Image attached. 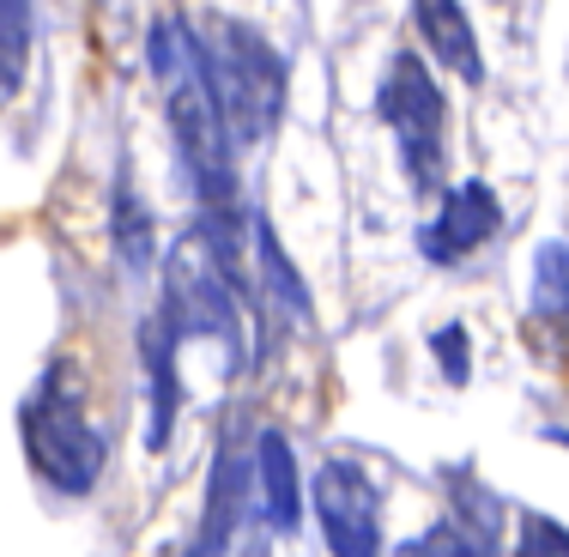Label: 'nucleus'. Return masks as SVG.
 I'll return each instance as SVG.
<instances>
[{"label":"nucleus","mask_w":569,"mask_h":557,"mask_svg":"<svg viewBox=\"0 0 569 557\" xmlns=\"http://www.w3.org/2000/svg\"><path fill=\"white\" fill-rule=\"evenodd\" d=\"M200 61H207L212 98L224 110L230 140H267L284 116V61L254 24L212 19L200 31Z\"/></svg>","instance_id":"f03ea898"},{"label":"nucleus","mask_w":569,"mask_h":557,"mask_svg":"<svg viewBox=\"0 0 569 557\" xmlns=\"http://www.w3.org/2000/svg\"><path fill=\"white\" fill-rule=\"evenodd\" d=\"M309 491L333 557H382V491L370 485V473L351 460H328Z\"/></svg>","instance_id":"423d86ee"},{"label":"nucleus","mask_w":569,"mask_h":557,"mask_svg":"<svg viewBox=\"0 0 569 557\" xmlns=\"http://www.w3.org/2000/svg\"><path fill=\"white\" fill-rule=\"evenodd\" d=\"M376 116H382L388 133L400 140L406 176L430 195V188L442 182V91L412 49L388 61V79H382V91H376Z\"/></svg>","instance_id":"39448f33"},{"label":"nucleus","mask_w":569,"mask_h":557,"mask_svg":"<svg viewBox=\"0 0 569 557\" xmlns=\"http://www.w3.org/2000/svg\"><path fill=\"white\" fill-rule=\"evenodd\" d=\"M395 557H491V539L467 534L460 521H442V527H430L425 539H406Z\"/></svg>","instance_id":"dca6fc26"},{"label":"nucleus","mask_w":569,"mask_h":557,"mask_svg":"<svg viewBox=\"0 0 569 557\" xmlns=\"http://www.w3.org/2000/svg\"><path fill=\"white\" fill-rule=\"evenodd\" d=\"M31 67V0H0V110L19 98Z\"/></svg>","instance_id":"f8f14e48"},{"label":"nucleus","mask_w":569,"mask_h":557,"mask_svg":"<svg viewBox=\"0 0 569 557\" xmlns=\"http://www.w3.org/2000/svg\"><path fill=\"white\" fill-rule=\"evenodd\" d=\"M158 557H194V546H170V551H158Z\"/></svg>","instance_id":"6ab92c4d"},{"label":"nucleus","mask_w":569,"mask_h":557,"mask_svg":"<svg viewBox=\"0 0 569 557\" xmlns=\"http://www.w3.org/2000/svg\"><path fill=\"white\" fill-rule=\"evenodd\" d=\"M146 61L164 79L170 133H176V152H182V170L194 182L200 207H237V165H230L237 140H230L224 110L212 98L207 61H200V31H188L182 19H158Z\"/></svg>","instance_id":"f257e3e1"},{"label":"nucleus","mask_w":569,"mask_h":557,"mask_svg":"<svg viewBox=\"0 0 569 557\" xmlns=\"http://www.w3.org/2000/svg\"><path fill=\"white\" fill-rule=\"evenodd\" d=\"M533 309L546 321L569 316V242H539V255H533Z\"/></svg>","instance_id":"4468645a"},{"label":"nucleus","mask_w":569,"mask_h":557,"mask_svg":"<svg viewBox=\"0 0 569 557\" xmlns=\"http://www.w3.org/2000/svg\"><path fill=\"white\" fill-rule=\"evenodd\" d=\"M515 557H569V527L551 515H521L515 527Z\"/></svg>","instance_id":"f3484780"},{"label":"nucleus","mask_w":569,"mask_h":557,"mask_svg":"<svg viewBox=\"0 0 569 557\" xmlns=\"http://www.w3.org/2000/svg\"><path fill=\"white\" fill-rule=\"evenodd\" d=\"M242 557H267V546H249V551H242Z\"/></svg>","instance_id":"aec40b11"},{"label":"nucleus","mask_w":569,"mask_h":557,"mask_svg":"<svg viewBox=\"0 0 569 557\" xmlns=\"http://www.w3.org/2000/svg\"><path fill=\"white\" fill-rule=\"evenodd\" d=\"M254 473H261V515L273 534H291L303 515V491H297V460L284 430H261L254 437Z\"/></svg>","instance_id":"9b49d317"},{"label":"nucleus","mask_w":569,"mask_h":557,"mask_svg":"<svg viewBox=\"0 0 569 557\" xmlns=\"http://www.w3.org/2000/svg\"><path fill=\"white\" fill-rule=\"evenodd\" d=\"M24 455H31V467L43 473L56 491H67V497L98 491L103 437L91 430L86 388H79V370L67 358L49 364L37 394L24 400Z\"/></svg>","instance_id":"7ed1b4c3"},{"label":"nucleus","mask_w":569,"mask_h":557,"mask_svg":"<svg viewBox=\"0 0 569 557\" xmlns=\"http://www.w3.org/2000/svg\"><path fill=\"white\" fill-rule=\"evenodd\" d=\"M497 230H503V207H497V195L485 182H460V188L442 195L437 219L418 230V249H425V261L455 267V261H467L472 249H485Z\"/></svg>","instance_id":"0eeeda50"},{"label":"nucleus","mask_w":569,"mask_h":557,"mask_svg":"<svg viewBox=\"0 0 569 557\" xmlns=\"http://www.w3.org/2000/svg\"><path fill=\"white\" fill-rule=\"evenodd\" d=\"M116 249L128 267H146L152 261V212L140 207V195H133L128 182L116 188Z\"/></svg>","instance_id":"2eb2a0df"},{"label":"nucleus","mask_w":569,"mask_h":557,"mask_svg":"<svg viewBox=\"0 0 569 557\" xmlns=\"http://www.w3.org/2000/svg\"><path fill=\"white\" fill-rule=\"evenodd\" d=\"M412 19H418V37H425L430 61H442L449 73L467 79V86H479L485 56H479V31L467 24L460 0H412Z\"/></svg>","instance_id":"1a4fd4ad"},{"label":"nucleus","mask_w":569,"mask_h":557,"mask_svg":"<svg viewBox=\"0 0 569 557\" xmlns=\"http://www.w3.org/2000/svg\"><path fill=\"white\" fill-rule=\"evenodd\" d=\"M254 255H261L267 297H273V304H279L291 321H303V316H309V291H303V279H297V267L284 261V242L273 237V225H267V219H254Z\"/></svg>","instance_id":"ddd939ff"},{"label":"nucleus","mask_w":569,"mask_h":557,"mask_svg":"<svg viewBox=\"0 0 569 557\" xmlns=\"http://www.w3.org/2000/svg\"><path fill=\"white\" fill-rule=\"evenodd\" d=\"M237 285L219 267V255L207 249V237H182L164 261V309L158 316L176 328V339H219L230 351V364H249L242 351V309H237Z\"/></svg>","instance_id":"20e7f679"},{"label":"nucleus","mask_w":569,"mask_h":557,"mask_svg":"<svg viewBox=\"0 0 569 557\" xmlns=\"http://www.w3.org/2000/svg\"><path fill=\"white\" fill-rule=\"evenodd\" d=\"M140 364H146V382H152V430H146V442L170 448L176 406H182V382H176V328L164 316H146L140 321Z\"/></svg>","instance_id":"9d476101"},{"label":"nucleus","mask_w":569,"mask_h":557,"mask_svg":"<svg viewBox=\"0 0 569 557\" xmlns=\"http://www.w3.org/2000/svg\"><path fill=\"white\" fill-rule=\"evenodd\" d=\"M430 346H437V358H442V370H449V382H467V334H460V328H442L437 339H430Z\"/></svg>","instance_id":"a211bd4d"},{"label":"nucleus","mask_w":569,"mask_h":557,"mask_svg":"<svg viewBox=\"0 0 569 557\" xmlns=\"http://www.w3.org/2000/svg\"><path fill=\"white\" fill-rule=\"evenodd\" d=\"M242 515H249V467H242L237 430H224L219 455H212V473H207V509H200L194 557H224L237 527H242Z\"/></svg>","instance_id":"6e6552de"},{"label":"nucleus","mask_w":569,"mask_h":557,"mask_svg":"<svg viewBox=\"0 0 569 557\" xmlns=\"http://www.w3.org/2000/svg\"><path fill=\"white\" fill-rule=\"evenodd\" d=\"M551 437H558V442H563V448H569V430H551Z\"/></svg>","instance_id":"412c9836"}]
</instances>
